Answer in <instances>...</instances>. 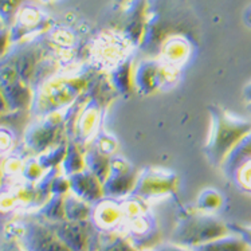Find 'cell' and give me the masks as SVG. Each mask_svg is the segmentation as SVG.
I'll list each match as a JSON object with an SVG mask.
<instances>
[{
  "mask_svg": "<svg viewBox=\"0 0 251 251\" xmlns=\"http://www.w3.org/2000/svg\"><path fill=\"white\" fill-rule=\"evenodd\" d=\"M211 128L204 153L210 164L222 167L232 148L251 132V123L218 105L208 108Z\"/></svg>",
  "mask_w": 251,
  "mask_h": 251,
  "instance_id": "6da1fadb",
  "label": "cell"
},
{
  "mask_svg": "<svg viewBox=\"0 0 251 251\" xmlns=\"http://www.w3.org/2000/svg\"><path fill=\"white\" fill-rule=\"evenodd\" d=\"M228 227L211 214H204L198 208L185 211L175 230L174 242L176 245L198 247L218 238L227 235Z\"/></svg>",
  "mask_w": 251,
  "mask_h": 251,
  "instance_id": "7a4b0ae2",
  "label": "cell"
},
{
  "mask_svg": "<svg viewBox=\"0 0 251 251\" xmlns=\"http://www.w3.org/2000/svg\"><path fill=\"white\" fill-rule=\"evenodd\" d=\"M89 87V79L85 77H66L54 79L43 87L41 94V109L46 113L61 110L72 105Z\"/></svg>",
  "mask_w": 251,
  "mask_h": 251,
  "instance_id": "3957f363",
  "label": "cell"
},
{
  "mask_svg": "<svg viewBox=\"0 0 251 251\" xmlns=\"http://www.w3.org/2000/svg\"><path fill=\"white\" fill-rule=\"evenodd\" d=\"M94 94L85 101L83 106L77 114L74 125V143L78 145H85L92 143L94 137L100 133V126L102 121L103 106L106 102L108 93L102 92V83H98L94 87Z\"/></svg>",
  "mask_w": 251,
  "mask_h": 251,
  "instance_id": "277c9868",
  "label": "cell"
},
{
  "mask_svg": "<svg viewBox=\"0 0 251 251\" xmlns=\"http://www.w3.org/2000/svg\"><path fill=\"white\" fill-rule=\"evenodd\" d=\"M179 179L175 172L165 168H145L137 176L136 187L132 195L139 196L140 199L149 200L160 199L174 194L177 188Z\"/></svg>",
  "mask_w": 251,
  "mask_h": 251,
  "instance_id": "5b68a950",
  "label": "cell"
},
{
  "mask_svg": "<svg viewBox=\"0 0 251 251\" xmlns=\"http://www.w3.org/2000/svg\"><path fill=\"white\" fill-rule=\"evenodd\" d=\"M137 172L128 160L114 157L110 160V171L106 180L103 181L105 198L123 200L132 195L137 181Z\"/></svg>",
  "mask_w": 251,
  "mask_h": 251,
  "instance_id": "8992f818",
  "label": "cell"
},
{
  "mask_svg": "<svg viewBox=\"0 0 251 251\" xmlns=\"http://www.w3.org/2000/svg\"><path fill=\"white\" fill-rule=\"evenodd\" d=\"M177 69L163 62L145 61L134 69V89L141 94H152L171 81Z\"/></svg>",
  "mask_w": 251,
  "mask_h": 251,
  "instance_id": "52a82bcc",
  "label": "cell"
},
{
  "mask_svg": "<svg viewBox=\"0 0 251 251\" xmlns=\"http://www.w3.org/2000/svg\"><path fill=\"white\" fill-rule=\"evenodd\" d=\"M92 219L94 225L103 232H121L126 222L121 200L112 198H103L102 200H100L93 205Z\"/></svg>",
  "mask_w": 251,
  "mask_h": 251,
  "instance_id": "ba28073f",
  "label": "cell"
},
{
  "mask_svg": "<svg viewBox=\"0 0 251 251\" xmlns=\"http://www.w3.org/2000/svg\"><path fill=\"white\" fill-rule=\"evenodd\" d=\"M63 124V116L56 112L50 113L45 123L38 124L39 126L32 128L30 133H27V144L30 145V148L39 152L56 147L55 141L58 140V136L62 134V129L65 126Z\"/></svg>",
  "mask_w": 251,
  "mask_h": 251,
  "instance_id": "9c48e42d",
  "label": "cell"
},
{
  "mask_svg": "<svg viewBox=\"0 0 251 251\" xmlns=\"http://www.w3.org/2000/svg\"><path fill=\"white\" fill-rule=\"evenodd\" d=\"M70 192L78 199L94 205L105 198L103 183L97 179L89 169H83L78 174L69 176Z\"/></svg>",
  "mask_w": 251,
  "mask_h": 251,
  "instance_id": "30bf717a",
  "label": "cell"
},
{
  "mask_svg": "<svg viewBox=\"0 0 251 251\" xmlns=\"http://www.w3.org/2000/svg\"><path fill=\"white\" fill-rule=\"evenodd\" d=\"M23 242L26 251H70L52 232L42 225H32L23 231Z\"/></svg>",
  "mask_w": 251,
  "mask_h": 251,
  "instance_id": "8fae6325",
  "label": "cell"
},
{
  "mask_svg": "<svg viewBox=\"0 0 251 251\" xmlns=\"http://www.w3.org/2000/svg\"><path fill=\"white\" fill-rule=\"evenodd\" d=\"M49 23L45 14H42L34 5H25L18 11L15 25L10 31L11 41H19L25 36L30 35L31 32L45 30Z\"/></svg>",
  "mask_w": 251,
  "mask_h": 251,
  "instance_id": "7c38bea8",
  "label": "cell"
},
{
  "mask_svg": "<svg viewBox=\"0 0 251 251\" xmlns=\"http://www.w3.org/2000/svg\"><path fill=\"white\" fill-rule=\"evenodd\" d=\"M55 234L70 251H85L89 246L87 222H59Z\"/></svg>",
  "mask_w": 251,
  "mask_h": 251,
  "instance_id": "4fadbf2b",
  "label": "cell"
},
{
  "mask_svg": "<svg viewBox=\"0 0 251 251\" xmlns=\"http://www.w3.org/2000/svg\"><path fill=\"white\" fill-rule=\"evenodd\" d=\"M251 160V132L247 134L246 137L236 144L235 147L232 148L230 153L227 154V157L222 164L223 172L225 175L231 179L232 175L235 174L238 169L241 168L242 165L246 164L247 161Z\"/></svg>",
  "mask_w": 251,
  "mask_h": 251,
  "instance_id": "5bb4252c",
  "label": "cell"
},
{
  "mask_svg": "<svg viewBox=\"0 0 251 251\" xmlns=\"http://www.w3.org/2000/svg\"><path fill=\"white\" fill-rule=\"evenodd\" d=\"M110 86L118 94H123V96L132 94L134 89V69L132 67V62L118 63L117 66L113 69Z\"/></svg>",
  "mask_w": 251,
  "mask_h": 251,
  "instance_id": "9a60e30c",
  "label": "cell"
},
{
  "mask_svg": "<svg viewBox=\"0 0 251 251\" xmlns=\"http://www.w3.org/2000/svg\"><path fill=\"white\" fill-rule=\"evenodd\" d=\"M190 55V45L180 38H174L164 45L161 50V62L171 67H177L187 61Z\"/></svg>",
  "mask_w": 251,
  "mask_h": 251,
  "instance_id": "2e32d148",
  "label": "cell"
},
{
  "mask_svg": "<svg viewBox=\"0 0 251 251\" xmlns=\"http://www.w3.org/2000/svg\"><path fill=\"white\" fill-rule=\"evenodd\" d=\"M192 251H251V247L239 235H225L215 241L194 247Z\"/></svg>",
  "mask_w": 251,
  "mask_h": 251,
  "instance_id": "e0dca14e",
  "label": "cell"
},
{
  "mask_svg": "<svg viewBox=\"0 0 251 251\" xmlns=\"http://www.w3.org/2000/svg\"><path fill=\"white\" fill-rule=\"evenodd\" d=\"M110 160L106 154L101 153L100 151L90 145L85 153V161H86V169H89L97 179L105 181L108 177L109 171H110Z\"/></svg>",
  "mask_w": 251,
  "mask_h": 251,
  "instance_id": "ac0fdd59",
  "label": "cell"
},
{
  "mask_svg": "<svg viewBox=\"0 0 251 251\" xmlns=\"http://www.w3.org/2000/svg\"><path fill=\"white\" fill-rule=\"evenodd\" d=\"M101 232L102 234L98 242V251H137L136 246L125 238L123 232Z\"/></svg>",
  "mask_w": 251,
  "mask_h": 251,
  "instance_id": "d6986e66",
  "label": "cell"
},
{
  "mask_svg": "<svg viewBox=\"0 0 251 251\" xmlns=\"http://www.w3.org/2000/svg\"><path fill=\"white\" fill-rule=\"evenodd\" d=\"M93 205L78 199L74 195L65 198V216L69 222H87V218L92 216Z\"/></svg>",
  "mask_w": 251,
  "mask_h": 251,
  "instance_id": "ffe728a7",
  "label": "cell"
},
{
  "mask_svg": "<svg viewBox=\"0 0 251 251\" xmlns=\"http://www.w3.org/2000/svg\"><path fill=\"white\" fill-rule=\"evenodd\" d=\"M62 167H63V172L69 176L86 169L85 153L81 149V145H78L74 141L67 145V152L62 163Z\"/></svg>",
  "mask_w": 251,
  "mask_h": 251,
  "instance_id": "44dd1931",
  "label": "cell"
},
{
  "mask_svg": "<svg viewBox=\"0 0 251 251\" xmlns=\"http://www.w3.org/2000/svg\"><path fill=\"white\" fill-rule=\"evenodd\" d=\"M222 204H223V196L221 195V192H218L214 188H207L203 192H200V195L198 196L196 208L204 214H211L219 210Z\"/></svg>",
  "mask_w": 251,
  "mask_h": 251,
  "instance_id": "7402d4cb",
  "label": "cell"
},
{
  "mask_svg": "<svg viewBox=\"0 0 251 251\" xmlns=\"http://www.w3.org/2000/svg\"><path fill=\"white\" fill-rule=\"evenodd\" d=\"M92 147L100 151L101 153L106 154L109 157H112L114 151L117 148V140L113 137L112 134L105 133V132H100V133L94 137L92 143H90Z\"/></svg>",
  "mask_w": 251,
  "mask_h": 251,
  "instance_id": "603a6c76",
  "label": "cell"
},
{
  "mask_svg": "<svg viewBox=\"0 0 251 251\" xmlns=\"http://www.w3.org/2000/svg\"><path fill=\"white\" fill-rule=\"evenodd\" d=\"M232 180L239 190L245 192H251V160L247 161L246 164H243L241 168L232 175Z\"/></svg>",
  "mask_w": 251,
  "mask_h": 251,
  "instance_id": "cb8c5ba5",
  "label": "cell"
},
{
  "mask_svg": "<svg viewBox=\"0 0 251 251\" xmlns=\"http://www.w3.org/2000/svg\"><path fill=\"white\" fill-rule=\"evenodd\" d=\"M22 0H0V19L4 22L7 18L14 16L21 10Z\"/></svg>",
  "mask_w": 251,
  "mask_h": 251,
  "instance_id": "d4e9b609",
  "label": "cell"
},
{
  "mask_svg": "<svg viewBox=\"0 0 251 251\" xmlns=\"http://www.w3.org/2000/svg\"><path fill=\"white\" fill-rule=\"evenodd\" d=\"M11 42V35H10V31L7 30V28H0V56H3L7 51V49H8V45H10Z\"/></svg>",
  "mask_w": 251,
  "mask_h": 251,
  "instance_id": "484cf974",
  "label": "cell"
},
{
  "mask_svg": "<svg viewBox=\"0 0 251 251\" xmlns=\"http://www.w3.org/2000/svg\"><path fill=\"white\" fill-rule=\"evenodd\" d=\"M228 228H234L236 234L251 247V227H241V226H230Z\"/></svg>",
  "mask_w": 251,
  "mask_h": 251,
  "instance_id": "4316f807",
  "label": "cell"
},
{
  "mask_svg": "<svg viewBox=\"0 0 251 251\" xmlns=\"http://www.w3.org/2000/svg\"><path fill=\"white\" fill-rule=\"evenodd\" d=\"M11 144H12V137L8 132L1 130L0 132V152H4L11 148Z\"/></svg>",
  "mask_w": 251,
  "mask_h": 251,
  "instance_id": "83f0119b",
  "label": "cell"
},
{
  "mask_svg": "<svg viewBox=\"0 0 251 251\" xmlns=\"http://www.w3.org/2000/svg\"><path fill=\"white\" fill-rule=\"evenodd\" d=\"M156 251H187V250L179 247V245H165V246H160L159 249H156Z\"/></svg>",
  "mask_w": 251,
  "mask_h": 251,
  "instance_id": "f1b7e54d",
  "label": "cell"
},
{
  "mask_svg": "<svg viewBox=\"0 0 251 251\" xmlns=\"http://www.w3.org/2000/svg\"><path fill=\"white\" fill-rule=\"evenodd\" d=\"M243 96H245V100H246V101L251 102V83L245 87V90H243Z\"/></svg>",
  "mask_w": 251,
  "mask_h": 251,
  "instance_id": "f546056e",
  "label": "cell"
},
{
  "mask_svg": "<svg viewBox=\"0 0 251 251\" xmlns=\"http://www.w3.org/2000/svg\"><path fill=\"white\" fill-rule=\"evenodd\" d=\"M7 251H22L21 250V249H19V247H11V249H10V250H7Z\"/></svg>",
  "mask_w": 251,
  "mask_h": 251,
  "instance_id": "4dcf8cb0",
  "label": "cell"
},
{
  "mask_svg": "<svg viewBox=\"0 0 251 251\" xmlns=\"http://www.w3.org/2000/svg\"><path fill=\"white\" fill-rule=\"evenodd\" d=\"M247 110H249V112L251 113V102L247 103Z\"/></svg>",
  "mask_w": 251,
  "mask_h": 251,
  "instance_id": "1f68e13d",
  "label": "cell"
},
{
  "mask_svg": "<svg viewBox=\"0 0 251 251\" xmlns=\"http://www.w3.org/2000/svg\"><path fill=\"white\" fill-rule=\"evenodd\" d=\"M3 27H4V22L0 19V28H3Z\"/></svg>",
  "mask_w": 251,
  "mask_h": 251,
  "instance_id": "d6a6232c",
  "label": "cell"
},
{
  "mask_svg": "<svg viewBox=\"0 0 251 251\" xmlns=\"http://www.w3.org/2000/svg\"><path fill=\"white\" fill-rule=\"evenodd\" d=\"M43 1H51V0H43Z\"/></svg>",
  "mask_w": 251,
  "mask_h": 251,
  "instance_id": "836d02e7",
  "label": "cell"
}]
</instances>
